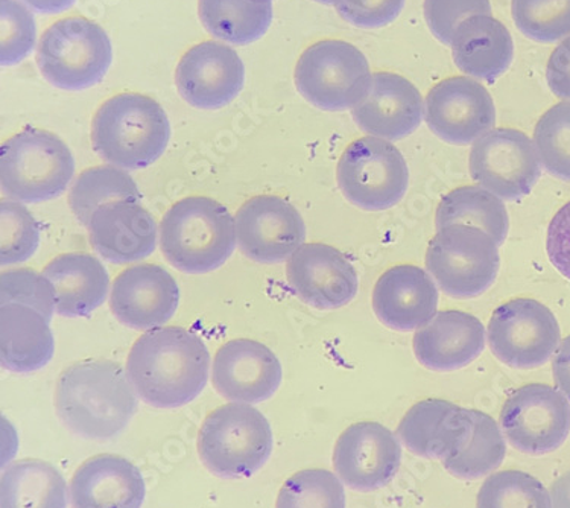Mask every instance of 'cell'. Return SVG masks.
Listing matches in <instances>:
<instances>
[{"mask_svg": "<svg viewBox=\"0 0 570 508\" xmlns=\"http://www.w3.org/2000/svg\"><path fill=\"white\" fill-rule=\"evenodd\" d=\"M453 224L481 228L489 233L498 245L505 243L510 231L505 204L481 186L456 187L441 198L436 207L435 226L440 231Z\"/></svg>", "mask_w": 570, "mask_h": 508, "instance_id": "obj_31", "label": "cell"}, {"mask_svg": "<svg viewBox=\"0 0 570 508\" xmlns=\"http://www.w3.org/2000/svg\"><path fill=\"white\" fill-rule=\"evenodd\" d=\"M180 289L176 279L156 264L130 266L115 279L110 310L124 326L154 331L165 326L177 312Z\"/></svg>", "mask_w": 570, "mask_h": 508, "instance_id": "obj_19", "label": "cell"}, {"mask_svg": "<svg viewBox=\"0 0 570 508\" xmlns=\"http://www.w3.org/2000/svg\"><path fill=\"white\" fill-rule=\"evenodd\" d=\"M75 158L51 131L24 128L0 147V185L19 203L51 202L73 180Z\"/></svg>", "mask_w": 570, "mask_h": 508, "instance_id": "obj_6", "label": "cell"}, {"mask_svg": "<svg viewBox=\"0 0 570 508\" xmlns=\"http://www.w3.org/2000/svg\"><path fill=\"white\" fill-rule=\"evenodd\" d=\"M249 2H255V3H273V0H249Z\"/></svg>", "mask_w": 570, "mask_h": 508, "instance_id": "obj_50", "label": "cell"}, {"mask_svg": "<svg viewBox=\"0 0 570 508\" xmlns=\"http://www.w3.org/2000/svg\"><path fill=\"white\" fill-rule=\"evenodd\" d=\"M203 27L215 39L230 45H249L272 27L273 3L249 0H198Z\"/></svg>", "mask_w": 570, "mask_h": 508, "instance_id": "obj_32", "label": "cell"}, {"mask_svg": "<svg viewBox=\"0 0 570 508\" xmlns=\"http://www.w3.org/2000/svg\"><path fill=\"white\" fill-rule=\"evenodd\" d=\"M49 320L23 305L0 306V362L12 373H32L51 362L56 343Z\"/></svg>", "mask_w": 570, "mask_h": 508, "instance_id": "obj_29", "label": "cell"}, {"mask_svg": "<svg viewBox=\"0 0 570 508\" xmlns=\"http://www.w3.org/2000/svg\"><path fill=\"white\" fill-rule=\"evenodd\" d=\"M286 279L299 300L315 310H340L357 294V273L340 250L303 244L286 264Z\"/></svg>", "mask_w": 570, "mask_h": 508, "instance_id": "obj_18", "label": "cell"}, {"mask_svg": "<svg viewBox=\"0 0 570 508\" xmlns=\"http://www.w3.org/2000/svg\"><path fill=\"white\" fill-rule=\"evenodd\" d=\"M493 355L509 368L531 370L547 364L561 343L560 324L543 303L514 299L493 312L487 331Z\"/></svg>", "mask_w": 570, "mask_h": 508, "instance_id": "obj_11", "label": "cell"}, {"mask_svg": "<svg viewBox=\"0 0 570 508\" xmlns=\"http://www.w3.org/2000/svg\"><path fill=\"white\" fill-rule=\"evenodd\" d=\"M170 123L156 99L120 94L104 102L91 123V144L108 165L144 169L164 156Z\"/></svg>", "mask_w": 570, "mask_h": 508, "instance_id": "obj_3", "label": "cell"}, {"mask_svg": "<svg viewBox=\"0 0 570 508\" xmlns=\"http://www.w3.org/2000/svg\"><path fill=\"white\" fill-rule=\"evenodd\" d=\"M69 486L56 466L23 458L3 469L0 508H68Z\"/></svg>", "mask_w": 570, "mask_h": 508, "instance_id": "obj_30", "label": "cell"}, {"mask_svg": "<svg viewBox=\"0 0 570 508\" xmlns=\"http://www.w3.org/2000/svg\"><path fill=\"white\" fill-rule=\"evenodd\" d=\"M53 403L58 418L75 436L107 441L130 424L139 410V395L118 362L86 360L62 370Z\"/></svg>", "mask_w": 570, "mask_h": 508, "instance_id": "obj_2", "label": "cell"}, {"mask_svg": "<svg viewBox=\"0 0 570 508\" xmlns=\"http://www.w3.org/2000/svg\"><path fill=\"white\" fill-rule=\"evenodd\" d=\"M114 48L107 32L89 19L69 18L46 29L37 66L49 85L79 91L99 85L110 69Z\"/></svg>", "mask_w": 570, "mask_h": 508, "instance_id": "obj_7", "label": "cell"}, {"mask_svg": "<svg viewBox=\"0 0 570 508\" xmlns=\"http://www.w3.org/2000/svg\"><path fill=\"white\" fill-rule=\"evenodd\" d=\"M40 244L39 224L23 203L6 199L0 204V264H23Z\"/></svg>", "mask_w": 570, "mask_h": 508, "instance_id": "obj_39", "label": "cell"}, {"mask_svg": "<svg viewBox=\"0 0 570 508\" xmlns=\"http://www.w3.org/2000/svg\"><path fill=\"white\" fill-rule=\"evenodd\" d=\"M20 2L41 14H60L72 8L77 0H20Z\"/></svg>", "mask_w": 570, "mask_h": 508, "instance_id": "obj_48", "label": "cell"}, {"mask_svg": "<svg viewBox=\"0 0 570 508\" xmlns=\"http://www.w3.org/2000/svg\"><path fill=\"white\" fill-rule=\"evenodd\" d=\"M424 20L432 36L443 45H451L458 25L472 16H492L490 0H424Z\"/></svg>", "mask_w": 570, "mask_h": 508, "instance_id": "obj_42", "label": "cell"}, {"mask_svg": "<svg viewBox=\"0 0 570 508\" xmlns=\"http://www.w3.org/2000/svg\"><path fill=\"white\" fill-rule=\"evenodd\" d=\"M268 419L248 403L216 408L199 428L197 449L203 465L224 480L248 478L261 470L273 452Z\"/></svg>", "mask_w": 570, "mask_h": 508, "instance_id": "obj_5", "label": "cell"}, {"mask_svg": "<svg viewBox=\"0 0 570 508\" xmlns=\"http://www.w3.org/2000/svg\"><path fill=\"white\" fill-rule=\"evenodd\" d=\"M485 341L480 319L463 311H441L415 332L413 348L423 368L453 372L472 364L484 351Z\"/></svg>", "mask_w": 570, "mask_h": 508, "instance_id": "obj_26", "label": "cell"}, {"mask_svg": "<svg viewBox=\"0 0 570 508\" xmlns=\"http://www.w3.org/2000/svg\"><path fill=\"white\" fill-rule=\"evenodd\" d=\"M314 2L323 3V6H332V0H314Z\"/></svg>", "mask_w": 570, "mask_h": 508, "instance_id": "obj_49", "label": "cell"}, {"mask_svg": "<svg viewBox=\"0 0 570 508\" xmlns=\"http://www.w3.org/2000/svg\"><path fill=\"white\" fill-rule=\"evenodd\" d=\"M0 60L16 66L35 51L37 27L31 8L20 0H0Z\"/></svg>", "mask_w": 570, "mask_h": 508, "instance_id": "obj_41", "label": "cell"}, {"mask_svg": "<svg viewBox=\"0 0 570 508\" xmlns=\"http://www.w3.org/2000/svg\"><path fill=\"white\" fill-rule=\"evenodd\" d=\"M236 244L235 216L214 198H183L161 219V253L178 272H215L230 260Z\"/></svg>", "mask_w": 570, "mask_h": 508, "instance_id": "obj_4", "label": "cell"}, {"mask_svg": "<svg viewBox=\"0 0 570 508\" xmlns=\"http://www.w3.org/2000/svg\"><path fill=\"white\" fill-rule=\"evenodd\" d=\"M426 268L449 297H480L497 281L499 245L481 228L453 224L440 228L426 250Z\"/></svg>", "mask_w": 570, "mask_h": 508, "instance_id": "obj_9", "label": "cell"}, {"mask_svg": "<svg viewBox=\"0 0 570 508\" xmlns=\"http://www.w3.org/2000/svg\"><path fill=\"white\" fill-rule=\"evenodd\" d=\"M549 495L552 508H570V470L552 482Z\"/></svg>", "mask_w": 570, "mask_h": 508, "instance_id": "obj_47", "label": "cell"}, {"mask_svg": "<svg viewBox=\"0 0 570 508\" xmlns=\"http://www.w3.org/2000/svg\"><path fill=\"white\" fill-rule=\"evenodd\" d=\"M336 178L344 197L368 212L391 209L410 186L403 154L390 140L374 136L361 137L345 148Z\"/></svg>", "mask_w": 570, "mask_h": 508, "instance_id": "obj_10", "label": "cell"}, {"mask_svg": "<svg viewBox=\"0 0 570 508\" xmlns=\"http://www.w3.org/2000/svg\"><path fill=\"white\" fill-rule=\"evenodd\" d=\"M145 498L144 475L115 453L87 458L69 482L72 508H141Z\"/></svg>", "mask_w": 570, "mask_h": 508, "instance_id": "obj_25", "label": "cell"}, {"mask_svg": "<svg viewBox=\"0 0 570 508\" xmlns=\"http://www.w3.org/2000/svg\"><path fill=\"white\" fill-rule=\"evenodd\" d=\"M469 169L478 185L507 202L530 195L542 177L534 141L513 128H498L473 141Z\"/></svg>", "mask_w": 570, "mask_h": 508, "instance_id": "obj_12", "label": "cell"}, {"mask_svg": "<svg viewBox=\"0 0 570 508\" xmlns=\"http://www.w3.org/2000/svg\"><path fill=\"white\" fill-rule=\"evenodd\" d=\"M332 6L353 27L377 29L399 18L405 0H332Z\"/></svg>", "mask_w": 570, "mask_h": 508, "instance_id": "obj_43", "label": "cell"}, {"mask_svg": "<svg viewBox=\"0 0 570 508\" xmlns=\"http://www.w3.org/2000/svg\"><path fill=\"white\" fill-rule=\"evenodd\" d=\"M473 424V410L444 399H426L403 416L397 436L407 451L443 463L468 447Z\"/></svg>", "mask_w": 570, "mask_h": 508, "instance_id": "obj_21", "label": "cell"}, {"mask_svg": "<svg viewBox=\"0 0 570 508\" xmlns=\"http://www.w3.org/2000/svg\"><path fill=\"white\" fill-rule=\"evenodd\" d=\"M237 247L257 264H281L306 241V224L293 204L276 195L245 202L235 215Z\"/></svg>", "mask_w": 570, "mask_h": 508, "instance_id": "obj_14", "label": "cell"}, {"mask_svg": "<svg viewBox=\"0 0 570 508\" xmlns=\"http://www.w3.org/2000/svg\"><path fill=\"white\" fill-rule=\"evenodd\" d=\"M532 141L547 173L570 182V101L549 108L537 123Z\"/></svg>", "mask_w": 570, "mask_h": 508, "instance_id": "obj_38", "label": "cell"}, {"mask_svg": "<svg viewBox=\"0 0 570 508\" xmlns=\"http://www.w3.org/2000/svg\"><path fill=\"white\" fill-rule=\"evenodd\" d=\"M345 490L338 475L327 469H305L282 486L276 508H345Z\"/></svg>", "mask_w": 570, "mask_h": 508, "instance_id": "obj_36", "label": "cell"}, {"mask_svg": "<svg viewBox=\"0 0 570 508\" xmlns=\"http://www.w3.org/2000/svg\"><path fill=\"white\" fill-rule=\"evenodd\" d=\"M294 79L299 95L324 111L353 110L373 85L367 57L343 40L309 46L298 58Z\"/></svg>", "mask_w": 570, "mask_h": 508, "instance_id": "obj_8", "label": "cell"}, {"mask_svg": "<svg viewBox=\"0 0 570 508\" xmlns=\"http://www.w3.org/2000/svg\"><path fill=\"white\" fill-rule=\"evenodd\" d=\"M401 463V439L384 424L357 422L336 440L335 473L353 490L374 491L389 486Z\"/></svg>", "mask_w": 570, "mask_h": 508, "instance_id": "obj_16", "label": "cell"}, {"mask_svg": "<svg viewBox=\"0 0 570 508\" xmlns=\"http://www.w3.org/2000/svg\"><path fill=\"white\" fill-rule=\"evenodd\" d=\"M451 48L456 68L484 81L502 77L514 60L513 36L489 14L472 16L458 25Z\"/></svg>", "mask_w": 570, "mask_h": 508, "instance_id": "obj_27", "label": "cell"}, {"mask_svg": "<svg viewBox=\"0 0 570 508\" xmlns=\"http://www.w3.org/2000/svg\"><path fill=\"white\" fill-rule=\"evenodd\" d=\"M424 120L441 140L470 145L494 130L497 108L490 91L470 77L443 79L424 101Z\"/></svg>", "mask_w": 570, "mask_h": 508, "instance_id": "obj_15", "label": "cell"}, {"mask_svg": "<svg viewBox=\"0 0 570 508\" xmlns=\"http://www.w3.org/2000/svg\"><path fill=\"white\" fill-rule=\"evenodd\" d=\"M511 16L519 31L537 43L570 36V0H511Z\"/></svg>", "mask_w": 570, "mask_h": 508, "instance_id": "obj_37", "label": "cell"}, {"mask_svg": "<svg viewBox=\"0 0 570 508\" xmlns=\"http://www.w3.org/2000/svg\"><path fill=\"white\" fill-rule=\"evenodd\" d=\"M473 432L468 447L443 461L444 469L460 480L489 477L501 468L507 456V441L501 424L492 416L478 410H473Z\"/></svg>", "mask_w": 570, "mask_h": 508, "instance_id": "obj_33", "label": "cell"}, {"mask_svg": "<svg viewBox=\"0 0 570 508\" xmlns=\"http://www.w3.org/2000/svg\"><path fill=\"white\" fill-rule=\"evenodd\" d=\"M212 384L230 402L261 403L282 385L281 361L259 341L236 339L220 345L212 362Z\"/></svg>", "mask_w": 570, "mask_h": 508, "instance_id": "obj_20", "label": "cell"}, {"mask_svg": "<svg viewBox=\"0 0 570 508\" xmlns=\"http://www.w3.org/2000/svg\"><path fill=\"white\" fill-rule=\"evenodd\" d=\"M139 186L130 174L115 165L94 166L79 174L69 193V206L79 223L89 226L95 212L116 199L140 202Z\"/></svg>", "mask_w": 570, "mask_h": 508, "instance_id": "obj_34", "label": "cell"}, {"mask_svg": "<svg viewBox=\"0 0 570 508\" xmlns=\"http://www.w3.org/2000/svg\"><path fill=\"white\" fill-rule=\"evenodd\" d=\"M423 111L422 94L413 82L397 74L377 72L367 97L353 108L352 116L362 131L394 141L417 130Z\"/></svg>", "mask_w": 570, "mask_h": 508, "instance_id": "obj_23", "label": "cell"}, {"mask_svg": "<svg viewBox=\"0 0 570 508\" xmlns=\"http://www.w3.org/2000/svg\"><path fill=\"white\" fill-rule=\"evenodd\" d=\"M501 430L511 447L544 456L563 447L570 432V402L548 384L520 387L503 403Z\"/></svg>", "mask_w": 570, "mask_h": 508, "instance_id": "obj_13", "label": "cell"}, {"mask_svg": "<svg viewBox=\"0 0 570 508\" xmlns=\"http://www.w3.org/2000/svg\"><path fill=\"white\" fill-rule=\"evenodd\" d=\"M549 261L570 281V202L553 216L548 228Z\"/></svg>", "mask_w": 570, "mask_h": 508, "instance_id": "obj_44", "label": "cell"}, {"mask_svg": "<svg viewBox=\"0 0 570 508\" xmlns=\"http://www.w3.org/2000/svg\"><path fill=\"white\" fill-rule=\"evenodd\" d=\"M125 370L140 401L169 410L195 401L206 389L210 353L197 333L158 328L136 341Z\"/></svg>", "mask_w": 570, "mask_h": 508, "instance_id": "obj_1", "label": "cell"}, {"mask_svg": "<svg viewBox=\"0 0 570 508\" xmlns=\"http://www.w3.org/2000/svg\"><path fill=\"white\" fill-rule=\"evenodd\" d=\"M547 81L557 98L570 101V36L561 40L549 57Z\"/></svg>", "mask_w": 570, "mask_h": 508, "instance_id": "obj_45", "label": "cell"}, {"mask_svg": "<svg viewBox=\"0 0 570 508\" xmlns=\"http://www.w3.org/2000/svg\"><path fill=\"white\" fill-rule=\"evenodd\" d=\"M89 240L95 252L111 264L147 260L157 247V223L137 199L104 204L89 221Z\"/></svg>", "mask_w": 570, "mask_h": 508, "instance_id": "obj_22", "label": "cell"}, {"mask_svg": "<svg viewBox=\"0 0 570 508\" xmlns=\"http://www.w3.org/2000/svg\"><path fill=\"white\" fill-rule=\"evenodd\" d=\"M439 289L434 279L415 265H397L382 274L373 290V311L386 328L411 332L436 315Z\"/></svg>", "mask_w": 570, "mask_h": 508, "instance_id": "obj_24", "label": "cell"}, {"mask_svg": "<svg viewBox=\"0 0 570 508\" xmlns=\"http://www.w3.org/2000/svg\"><path fill=\"white\" fill-rule=\"evenodd\" d=\"M43 274L56 289L57 312L66 319L90 315L106 303L110 291L106 266L94 254H60Z\"/></svg>", "mask_w": 570, "mask_h": 508, "instance_id": "obj_28", "label": "cell"}, {"mask_svg": "<svg viewBox=\"0 0 570 508\" xmlns=\"http://www.w3.org/2000/svg\"><path fill=\"white\" fill-rule=\"evenodd\" d=\"M23 305L39 311L51 322L57 311V294L43 273L29 268L7 270L0 276V306Z\"/></svg>", "mask_w": 570, "mask_h": 508, "instance_id": "obj_40", "label": "cell"}, {"mask_svg": "<svg viewBox=\"0 0 570 508\" xmlns=\"http://www.w3.org/2000/svg\"><path fill=\"white\" fill-rule=\"evenodd\" d=\"M245 66L235 49L204 41L181 57L176 70L178 94L199 110H219L244 89Z\"/></svg>", "mask_w": 570, "mask_h": 508, "instance_id": "obj_17", "label": "cell"}, {"mask_svg": "<svg viewBox=\"0 0 570 508\" xmlns=\"http://www.w3.org/2000/svg\"><path fill=\"white\" fill-rule=\"evenodd\" d=\"M553 381H556L557 390L566 395L570 402V335L561 341L556 356L552 361Z\"/></svg>", "mask_w": 570, "mask_h": 508, "instance_id": "obj_46", "label": "cell"}, {"mask_svg": "<svg viewBox=\"0 0 570 508\" xmlns=\"http://www.w3.org/2000/svg\"><path fill=\"white\" fill-rule=\"evenodd\" d=\"M476 508H552L551 495L531 473L518 469L499 470L482 482Z\"/></svg>", "mask_w": 570, "mask_h": 508, "instance_id": "obj_35", "label": "cell"}]
</instances>
